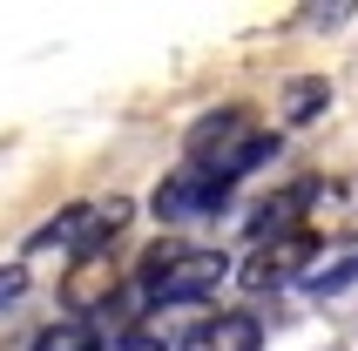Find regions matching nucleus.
<instances>
[{
    "instance_id": "2",
    "label": "nucleus",
    "mask_w": 358,
    "mask_h": 351,
    "mask_svg": "<svg viewBox=\"0 0 358 351\" xmlns=\"http://www.w3.org/2000/svg\"><path fill=\"white\" fill-rule=\"evenodd\" d=\"M182 149H189V169L217 176V182H237V176H250L257 162H271L278 136H271L250 108H210V115L189 129Z\"/></svg>"
},
{
    "instance_id": "3",
    "label": "nucleus",
    "mask_w": 358,
    "mask_h": 351,
    "mask_svg": "<svg viewBox=\"0 0 358 351\" xmlns=\"http://www.w3.org/2000/svg\"><path fill=\"white\" fill-rule=\"evenodd\" d=\"M129 223V196H108V203H75V210L48 216L34 230V250H101L115 243V230Z\"/></svg>"
},
{
    "instance_id": "12",
    "label": "nucleus",
    "mask_w": 358,
    "mask_h": 351,
    "mask_svg": "<svg viewBox=\"0 0 358 351\" xmlns=\"http://www.w3.org/2000/svg\"><path fill=\"white\" fill-rule=\"evenodd\" d=\"M324 101H331V88H324V81H304V88H291V122H304L311 108H324Z\"/></svg>"
},
{
    "instance_id": "8",
    "label": "nucleus",
    "mask_w": 358,
    "mask_h": 351,
    "mask_svg": "<svg viewBox=\"0 0 358 351\" xmlns=\"http://www.w3.org/2000/svg\"><path fill=\"white\" fill-rule=\"evenodd\" d=\"M95 338H88V324H48V331H34V351H88Z\"/></svg>"
},
{
    "instance_id": "10",
    "label": "nucleus",
    "mask_w": 358,
    "mask_h": 351,
    "mask_svg": "<svg viewBox=\"0 0 358 351\" xmlns=\"http://www.w3.org/2000/svg\"><path fill=\"white\" fill-rule=\"evenodd\" d=\"M88 351H162V345H156L149 331H136V324H129V331H108V338H95Z\"/></svg>"
},
{
    "instance_id": "5",
    "label": "nucleus",
    "mask_w": 358,
    "mask_h": 351,
    "mask_svg": "<svg viewBox=\"0 0 358 351\" xmlns=\"http://www.w3.org/2000/svg\"><path fill=\"white\" fill-rule=\"evenodd\" d=\"M223 196H230V182H217L203 169H176V176H162V189H156V216L162 223H196V216L223 210Z\"/></svg>"
},
{
    "instance_id": "6",
    "label": "nucleus",
    "mask_w": 358,
    "mask_h": 351,
    "mask_svg": "<svg viewBox=\"0 0 358 351\" xmlns=\"http://www.w3.org/2000/svg\"><path fill=\"white\" fill-rule=\"evenodd\" d=\"M176 351H264V324L250 311H217L203 324H189L176 338Z\"/></svg>"
},
{
    "instance_id": "1",
    "label": "nucleus",
    "mask_w": 358,
    "mask_h": 351,
    "mask_svg": "<svg viewBox=\"0 0 358 351\" xmlns=\"http://www.w3.org/2000/svg\"><path fill=\"white\" fill-rule=\"evenodd\" d=\"M223 277H230V257L210 250V243H156L136 271V297L142 304H162V311H182V304L217 297Z\"/></svg>"
},
{
    "instance_id": "7",
    "label": "nucleus",
    "mask_w": 358,
    "mask_h": 351,
    "mask_svg": "<svg viewBox=\"0 0 358 351\" xmlns=\"http://www.w3.org/2000/svg\"><path fill=\"white\" fill-rule=\"evenodd\" d=\"M311 236H278V243H257V257H250V271H243V284L250 291H271V284H284V277H298L304 264H311Z\"/></svg>"
},
{
    "instance_id": "4",
    "label": "nucleus",
    "mask_w": 358,
    "mask_h": 351,
    "mask_svg": "<svg viewBox=\"0 0 358 351\" xmlns=\"http://www.w3.org/2000/svg\"><path fill=\"white\" fill-rule=\"evenodd\" d=\"M298 230L311 243H338L358 236V176H331V182H304V216Z\"/></svg>"
},
{
    "instance_id": "9",
    "label": "nucleus",
    "mask_w": 358,
    "mask_h": 351,
    "mask_svg": "<svg viewBox=\"0 0 358 351\" xmlns=\"http://www.w3.org/2000/svg\"><path fill=\"white\" fill-rule=\"evenodd\" d=\"M352 277H358V250L338 257V264H324V271H311V291H318V297H338V291H352Z\"/></svg>"
},
{
    "instance_id": "11",
    "label": "nucleus",
    "mask_w": 358,
    "mask_h": 351,
    "mask_svg": "<svg viewBox=\"0 0 358 351\" xmlns=\"http://www.w3.org/2000/svg\"><path fill=\"white\" fill-rule=\"evenodd\" d=\"M20 297H27V271H20V264H0V317L14 311Z\"/></svg>"
}]
</instances>
